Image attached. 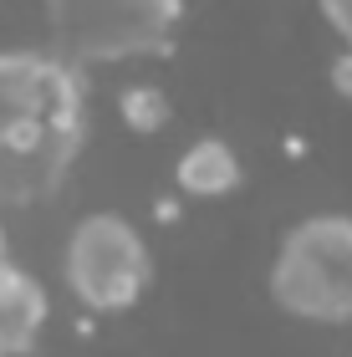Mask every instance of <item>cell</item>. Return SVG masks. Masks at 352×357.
Wrapping results in <instances>:
<instances>
[{
  "instance_id": "obj_1",
  "label": "cell",
  "mask_w": 352,
  "mask_h": 357,
  "mask_svg": "<svg viewBox=\"0 0 352 357\" xmlns=\"http://www.w3.org/2000/svg\"><path fill=\"white\" fill-rule=\"evenodd\" d=\"M87 143V82L52 46H0V215L46 204Z\"/></svg>"
},
{
  "instance_id": "obj_2",
  "label": "cell",
  "mask_w": 352,
  "mask_h": 357,
  "mask_svg": "<svg viewBox=\"0 0 352 357\" xmlns=\"http://www.w3.org/2000/svg\"><path fill=\"white\" fill-rule=\"evenodd\" d=\"M52 52L77 72L128 67L169 52L184 0H41Z\"/></svg>"
},
{
  "instance_id": "obj_3",
  "label": "cell",
  "mask_w": 352,
  "mask_h": 357,
  "mask_svg": "<svg viewBox=\"0 0 352 357\" xmlns=\"http://www.w3.org/2000/svg\"><path fill=\"white\" fill-rule=\"evenodd\" d=\"M270 296L296 321L352 327V215L291 225L270 261Z\"/></svg>"
},
{
  "instance_id": "obj_4",
  "label": "cell",
  "mask_w": 352,
  "mask_h": 357,
  "mask_svg": "<svg viewBox=\"0 0 352 357\" xmlns=\"http://www.w3.org/2000/svg\"><path fill=\"white\" fill-rule=\"evenodd\" d=\"M61 281L82 312L118 317L143 301L153 281V250L128 215L98 209L72 225L67 245H61Z\"/></svg>"
},
{
  "instance_id": "obj_5",
  "label": "cell",
  "mask_w": 352,
  "mask_h": 357,
  "mask_svg": "<svg viewBox=\"0 0 352 357\" xmlns=\"http://www.w3.org/2000/svg\"><path fill=\"white\" fill-rule=\"evenodd\" d=\"M46 317H52L46 286L15 261L6 235H0V357H26L41 342Z\"/></svg>"
},
{
  "instance_id": "obj_6",
  "label": "cell",
  "mask_w": 352,
  "mask_h": 357,
  "mask_svg": "<svg viewBox=\"0 0 352 357\" xmlns=\"http://www.w3.org/2000/svg\"><path fill=\"white\" fill-rule=\"evenodd\" d=\"M174 184H179L184 199H225L240 184V158H235V149L225 138H199L179 153Z\"/></svg>"
},
{
  "instance_id": "obj_7",
  "label": "cell",
  "mask_w": 352,
  "mask_h": 357,
  "mask_svg": "<svg viewBox=\"0 0 352 357\" xmlns=\"http://www.w3.org/2000/svg\"><path fill=\"white\" fill-rule=\"evenodd\" d=\"M118 107H123V123H128V128H138V133H158V128L169 123V97L158 92L153 82L123 87Z\"/></svg>"
},
{
  "instance_id": "obj_8",
  "label": "cell",
  "mask_w": 352,
  "mask_h": 357,
  "mask_svg": "<svg viewBox=\"0 0 352 357\" xmlns=\"http://www.w3.org/2000/svg\"><path fill=\"white\" fill-rule=\"evenodd\" d=\"M316 10H322V21L332 26L337 46H342V52H352V0H316Z\"/></svg>"
},
{
  "instance_id": "obj_9",
  "label": "cell",
  "mask_w": 352,
  "mask_h": 357,
  "mask_svg": "<svg viewBox=\"0 0 352 357\" xmlns=\"http://www.w3.org/2000/svg\"><path fill=\"white\" fill-rule=\"evenodd\" d=\"M332 82H337V92L352 97V52H337V67H332Z\"/></svg>"
}]
</instances>
